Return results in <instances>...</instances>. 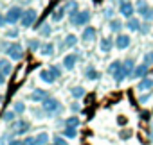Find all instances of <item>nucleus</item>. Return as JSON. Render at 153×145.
<instances>
[{
  "mask_svg": "<svg viewBox=\"0 0 153 145\" xmlns=\"http://www.w3.org/2000/svg\"><path fill=\"white\" fill-rule=\"evenodd\" d=\"M108 72L112 74V77H114L115 83H123V81L128 77V74H126V70H124V66H123L121 61H114V63L110 64Z\"/></svg>",
  "mask_w": 153,
  "mask_h": 145,
  "instance_id": "obj_1",
  "label": "nucleus"
},
{
  "mask_svg": "<svg viewBox=\"0 0 153 145\" xmlns=\"http://www.w3.org/2000/svg\"><path fill=\"white\" fill-rule=\"evenodd\" d=\"M22 16H24V9H22L20 6H13V7L6 13V20H7V23H11V25H15L16 22H22Z\"/></svg>",
  "mask_w": 153,
  "mask_h": 145,
  "instance_id": "obj_2",
  "label": "nucleus"
},
{
  "mask_svg": "<svg viewBox=\"0 0 153 145\" xmlns=\"http://www.w3.org/2000/svg\"><path fill=\"white\" fill-rule=\"evenodd\" d=\"M119 13L126 18H133L135 6H133L131 0H119Z\"/></svg>",
  "mask_w": 153,
  "mask_h": 145,
  "instance_id": "obj_3",
  "label": "nucleus"
},
{
  "mask_svg": "<svg viewBox=\"0 0 153 145\" xmlns=\"http://www.w3.org/2000/svg\"><path fill=\"white\" fill-rule=\"evenodd\" d=\"M88 20H90V11H87V9H85V11H79V13H76L74 16H70L72 25H78V27L88 23Z\"/></svg>",
  "mask_w": 153,
  "mask_h": 145,
  "instance_id": "obj_4",
  "label": "nucleus"
},
{
  "mask_svg": "<svg viewBox=\"0 0 153 145\" xmlns=\"http://www.w3.org/2000/svg\"><path fill=\"white\" fill-rule=\"evenodd\" d=\"M42 104H43V111H45V113H56L58 109H61L59 100H58V99H54V97H47Z\"/></svg>",
  "mask_w": 153,
  "mask_h": 145,
  "instance_id": "obj_5",
  "label": "nucleus"
},
{
  "mask_svg": "<svg viewBox=\"0 0 153 145\" xmlns=\"http://www.w3.org/2000/svg\"><path fill=\"white\" fill-rule=\"evenodd\" d=\"M6 52L9 54V57H11L13 61H20V59L24 57V48H22V45H18V43H13V45H9Z\"/></svg>",
  "mask_w": 153,
  "mask_h": 145,
  "instance_id": "obj_6",
  "label": "nucleus"
},
{
  "mask_svg": "<svg viewBox=\"0 0 153 145\" xmlns=\"http://www.w3.org/2000/svg\"><path fill=\"white\" fill-rule=\"evenodd\" d=\"M38 18V11L36 9H27L24 11V16H22V25L24 27H31Z\"/></svg>",
  "mask_w": 153,
  "mask_h": 145,
  "instance_id": "obj_7",
  "label": "nucleus"
},
{
  "mask_svg": "<svg viewBox=\"0 0 153 145\" xmlns=\"http://www.w3.org/2000/svg\"><path fill=\"white\" fill-rule=\"evenodd\" d=\"M130 43H131V38L128 34H117V38L114 41V45L117 47V50H126L130 47Z\"/></svg>",
  "mask_w": 153,
  "mask_h": 145,
  "instance_id": "obj_8",
  "label": "nucleus"
},
{
  "mask_svg": "<svg viewBox=\"0 0 153 145\" xmlns=\"http://www.w3.org/2000/svg\"><path fill=\"white\" fill-rule=\"evenodd\" d=\"M31 129V124L29 122H25V120H16L15 124H13V134H25L27 131Z\"/></svg>",
  "mask_w": 153,
  "mask_h": 145,
  "instance_id": "obj_9",
  "label": "nucleus"
},
{
  "mask_svg": "<svg viewBox=\"0 0 153 145\" xmlns=\"http://www.w3.org/2000/svg\"><path fill=\"white\" fill-rule=\"evenodd\" d=\"M76 63H78V56H76V54H68V56H65V59H63V66H65L67 70H74Z\"/></svg>",
  "mask_w": 153,
  "mask_h": 145,
  "instance_id": "obj_10",
  "label": "nucleus"
},
{
  "mask_svg": "<svg viewBox=\"0 0 153 145\" xmlns=\"http://www.w3.org/2000/svg\"><path fill=\"white\" fill-rule=\"evenodd\" d=\"M146 74H148V64H144V63H142V64L135 66V70H133V74H131V75H133L135 79H144V75H146Z\"/></svg>",
  "mask_w": 153,
  "mask_h": 145,
  "instance_id": "obj_11",
  "label": "nucleus"
},
{
  "mask_svg": "<svg viewBox=\"0 0 153 145\" xmlns=\"http://www.w3.org/2000/svg\"><path fill=\"white\" fill-rule=\"evenodd\" d=\"M29 97H31L33 102H43V100L47 99V92H45V90H34Z\"/></svg>",
  "mask_w": 153,
  "mask_h": 145,
  "instance_id": "obj_12",
  "label": "nucleus"
},
{
  "mask_svg": "<svg viewBox=\"0 0 153 145\" xmlns=\"http://www.w3.org/2000/svg\"><path fill=\"white\" fill-rule=\"evenodd\" d=\"M94 38H96V29H94V27H87V29L83 31V34H81V40L87 41V43L94 41Z\"/></svg>",
  "mask_w": 153,
  "mask_h": 145,
  "instance_id": "obj_13",
  "label": "nucleus"
},
{
  "mask_svg": "<svg viewBox=\"0 0 153 145\" xmlns=\"http://www.w3.org/2000/svg\"><path fill=\"white\" fill-rule=\"evenodd\" d=\"M40 79H42L43 83H47V84H52V83L56 81V77L52 75L51 70H42V72H40Z\"/></svg>",
  "mask_w": 153,
  "mask_h": 145,
  "instance_id": "obj_14",
  "label": "nucleus"
},
{
  "mask_svg": "<svg viewBox=\"0 0 153 145\" xmlns=\"http://www.w3.org/2000/svg\"><path fill=\"white\" fill-rule=\"evenodd\" d=\"M65 13H67V9H65V6H61V7H56L54 11H52V22H61L63 20V16H65Z\"/></svg>",
  "mask_w": 153,
  "mask_h": 145,
  "instance_id": "obj_15",
  "label": "nucleus"
},
{
  "mask_svg": "<svg viewBox=\"0 0 153 145\" xmlns=\"http://www.w3.org/2000/svg\"><path fill=\"white\" fill-rule=\"evenodd\" d=\"M153 88V79H149V77H144V79H140V83H139V86H137V90L139 92H148V90H151Z\"/></svg>",
  "mask_w": 153,
  "mask_h": 145,
  "instance_id": "obj_16",
  "label": "nucleus"
},
{
  "mask_svg": "<svg viewBox=\"0 0 153 145\" xmlns=\"http://www.w3.org/2000/svg\"><path fill=\"white\" fill-rule=\"evenodd\" d=\"M13 72V66L7 59H0V74H4V75H9Z\"/></svg>",
  "mask_w": 153,
  "mask_h": 145,
  "instance_id": "obj_17",
  "label": "nucleus"
},
{
  "mask_svg": "<svg viewBox=\"0 0 153 145\" xmlns=\"http://www.w3.org/2000/svg\"><path fill=\"white\" fill-rule=\"evenodd\" d=\"M112 47H115V45H114V41H112L110 38H103V40H101V43H99V48H101V52H105V54H106V52H110V50H112Z\"/></svg>",
  "mask_w": 153,
  "mask_h": 145,
  "instance_id": "obj_18",
  "label": "nucleus"
},
{
  "mask_svg": "<svg viewBox=\"0 0 153 145\" xmlns=\"http://www.w3.org/2000/svg\"><path fill=\"white\" fill-rule=\"evenodd\" d=\"M126 29L131 31V32H137V31H140V22H139L137 18H130V20L126 22Z\"/></svg>",
  "mask_w": 153,
  "mask_h": 145,
  "instance_id": "obj_19",
  "label": "nucleus"
},
{
  "mask_svg": "<svg viewBox=\"0 0 153 145\" xmlns=\"http://www.w3.org/2000/svg\"><path fill=\"white\" fill-rule=\"evenodd\" d=\"M47 141H49V134L45 131H42L34 136V145H47Z\"/></svg>",
  "mask_w": 153,
  "mask_h": 145,
  "instance_id": "obj_20",
  "label": "nucleus"
},
{
  "mask_svg": "<svg viewBox=\"0 0 153 145\" xmlns=\"http://www.w3.org/2000/svg\"><path fill=\"white\" fill-rule=\"evenodd\" d=\"M85 75H87L88 81H97V79H99V72H97L94 66H88L87 72H85Z\"/></svg>",
  "mask_w": 153,
  "mask_h": 145,
  "instance_id": "obj_21",
  "label": "nucleus"
},
{
  "mask_svg": "<svg viewBox=\"0 0 153 145\" xmlns=\"http://www.w3.org/2000/svg\"><path fill=\"white\" fill-rule=\"evenodd\" d=\"M65 9L70 13V16H74L76 13H79L78 11V2H76V0H68V2L65 4Z\"/></svg>",
  "mask_w": 153,
  "mask_h": 145,
  "instance_id": "obj_22",
  "label": "nucleus"
},
{
  "mask_svg": "<svg viewBox=\"0 0 153 145\" xmlns=\"http://www.w3.org/2000/svg\"><path fill=\"white\" fill-rule=\"evenodd\" d=\"M76 43H78V38H76L74 34H67V38H65V41H63V47L72 48V47H76Z\"/></svg>",
  "mask_w": 153,
  "mask_h": 145,
  "instance_id": "obj_23",
  "label": "nucleus"
},
{
  "mask_svg": "<svg viewBox=\"0 0 153 145\" xmlns=\"http://www.w3.org/2000/svg\"><path fill=\"white\" fill-rule=\"evenodd\" d=\"M70 93H72L74 99H81V97L85 95V88H83V86H74V88L70 90Z\"/></svg>",
  "mask_w": 153,
  "mask_h": 145,
  "instance_id": "obj_24",
  "label": "nucleus"
},
{
  "mask_svg": "<svg viewBox=\"0 0 153 145\" xmlns=\"http://www.w3.org/2000/svg\"><path fill=\"white\" fill-rule=\"evenodd\" d=\"M52 54H54V45H52V43H45V45L42 47V56L49 57V56H52Z\"/></svg>",
  "mask_w": 153,
  "mask_h": 145,
  "instance_id": "obj_25",
  "label": "nucleus"
},
{
  "mask_svg": "<svg viewBox=\"0 0 153 145\" xmlns=\"http://www.w3.org/2000/svg\"><path fill=\"white\" fill-rule=\"evenodd\" d=\"M123 66H124V70H126V74H128V75L133 74V70H135V63H133V59H126V61L123 63Z\"/></svg>",
  "mask_w": 153,
  "mask_h": 145,
  "instance_id": "obj_26",
  "label": "nucleus"
},
{
  "mask_svg": "<svg viewBox=\"0 0 153 145\" xmlns=\"http://www.w3.org/2000/svg\"><path fill=\"white\" fill-rule=\"evenodd\" d=\"M63 136L74 140L76 136H78V131H76V127H65V129H63Z\"/></svg>",
  "mask_w": 153,
  "mask_h": 145,
  "instance_id": "obj_27",
  "label": "nucleus"
},
{
  "mask_svg": "<svg viewBox=\"0 0 153 145\" xmlns=\"http://www.w3.org/2000/svg\"><path fill=\"white\" fill-rule=\"evenodd\" d=\"M65 125H67V127H78V125H79V118H78V116H70V118L65 120Z\"/></svg>",
  "mask_w": 153,
  "mask_h": 145,
  "instance_id": "obj_28",
  "label": "nucleus"
},
{
  "mask_svg": "<svg viewBox=\"0 0 153 145\" xmlns=\"http://www.w3.org/2000/svg\"><path fill=\"white\" fill-rule=\"evenodd\" d=\"M13 111L16 113V115H22L24 111H25V106H24V102H15V106H13Z\"/></svg>",
  "mask_w": 153,
  "mask_h": 145,
  "instance_id": "obj_29",
  "label": "nucleus"
},
{
  "mask_svg": "<svg viewBox=\"0 0 153 145\" xmlns=\"http://www.w3.org/2000/svg\"><path fill=\"white\" fill-rule=\"evenodd\" d=\"M51 32H52V29H51L49 23H45V25L40 27V34H42V36H51Z\"/></svg>",
  "mask_w": 153,
  "mask_h": 145,
  "instance_id": "obj_30",
  "label": "nucleus"
},
{
  "mask_svg": "<svg viewBox=\"0 0 153 145\" xmlns=\"http://www.w3.org/2000/svg\"><path fill=\"white\" fill-rule=\"evenodd\" d=\"M121 27H123V25H121V22H119V20H112V22H110V29H112L114 32H119V31H121Z\"/></svg>",
  "mask_w": 153,
  "mask_h": 145,
  "instance_id": "obj_31",
  "label": "nucleus"
},
{
  "mask_svg": "<svg viewBox=\"0 0 153 145\" xmlns=\"http://www.w3.org/2000/svg\"><path fill=\"white\" fill-rule=\"evenodd\" d=\"M144 64H153V50H149V52H146L144 54Z\"/></svg>",
  "mask_w": 153,
  "mask_h": 145,
  "instance_id": "obj_32",
  "label": "nucleus"
},
{
  "mask_svg": "<svg viewBox=\"0 0 153 145\" xmlns=\"http://www.w3.org/2000/svg\"><path fill=\"white\" fill-rule=\"evenodd\" d=\"M49 70H51V72H52V75H54V77H56V79H58V77H61V68H58V66H56V64H52V66H51V68H49Z\"/></svg>",
  "mask_w": 153,
  "mask_h": 145,
  "instance_id": "obj_33",
  "label": "nucleus"
},
{
  "mask_svg": "<svg viewBox=\"0 0 153 145\" xmlns=\"http://www.w3.org/2000/svg\"><path fill=\"white\" fill-rule=\"evenodd\" d=\"M15 115H16L15 111H7V113L4 115V120H6V122H13V118H15Z\"/></svg>",
  "mask_w": 153,
  "mask_h": 145,
  "instance_id": "obj_34",
  "label": "nucleus"
},
{
  "mask_svg": "<svg viewBox=\"0 0 153 145\" xmlns=\"http://www.w3.org/2000/svg\"><path fill=\"white\" fill-rule=\"evenodd\" d=\"M29 47H31V50H36V48L40 47V41H38V40H31V41H29Z\"/></svg>",
  "mask_w": 153,
  "mask_h": 145,
  "instance_id": "obj_35",
  "label": "nucleus"
},
{
  "mask_svg": "<svg viewBox=\"0 0 153 145\" xmlns=\"http://www.w3.org/2000/svg\"><path fill=\"white\" fill-rule=\"evenodd\" d=\"M149 97H151L149 93H146V95H140V97H139V102H140V104H146V102H149Z\"/></svg>",
  "mask_w": 153,
  "mask_h": 145,
  "instance_id": "obj_36",
  "label": "nucleus"
},
{
  "mask_svg": "<svg viewBox=\"0 0 153 145\" xmlns=\"http://www.w3.org/2000/svg\"><path fill=\"white\" fill-rule=\"evenodd\" d=\"M54 145H68V143H67L61 136H56V138H54Z\"/></svg>",
  "mask_w": 153,
  "mask_h": 145,
  "instance_id": "obj_37",
  "label": "nucleus"
},
{
  "mask_svg": "<svg viewBox=\"0 0 153 145\" xmlns=\"http://www.w3.org/2000/svg\"><path fill=\"white\" fill-rule=\"evenodd\" d=\"M6 36H7V38H18V31H16V29H13V31H9Z\"/></svg>",
  "mask_w": 153,
  "mask_h": 145,
  "instance_id": "obj_38",
  "label": "nucleus"
},
{
  "mask_svg": "<svg viewBox=\"0 0 153 145\" xmlns=\"http://www.w3.org/2000/svg\"><path fill=\"white\" fill-rule=\"evenodd\" d=\"M9 145H24V140H16V138H15V140L9 141Z\"/></svg>",
  "mask_w": 153,
  "mask_h": 145,
  "instance_id": "obj_39",
  "label": "nucleus"
},
{
  "mask_svg": "<svg viewBox=\"0 0 153 145\" xmlns=\"http://www.w3.org/2000/svg\"><path fill=\"white\" fill-rule=\"evenodd\" d=\"M7 23V20H6V15H0V27L2 25H6Z\"/></svg>",
  "mask_w": 153,
  "mask_h": 145,
  "instance_id": "obj_40",
  "label": "nucleus"
},
{
  "mask_svg": "<svg viewBox=\"0 0 153 145\" xmlns=\"http://www.w3.org/2000/svg\"><path fill=\"white\" fill-rule=\"evenodd\" d=\"M70 109H72V113H74V111H79V104H72Z\"/></svg>",
  "mask_w": 153,
  "mask_h": 145,
  "instance_id": "obj_41",
  "label": "nucleus"
},
{
  "mask_svg": "<svg viewBox=\"0 0 153 145\" xmlns=\"http://www.w3.org/2000/svg\"><path fill=\"white\" fill-rule=\"evenodd\" d=\"M6 83V75L4 74H0V84H4Z\"/></svg>",
  "mask_w": 153,
  "mask_h": 145,
  "instance_id": "obj_42",
  "label": "nucleus"
},
{
  "mask_svg": "<svg viewBox=\"0 0 153 145\" xmlns=\"http://www.w3.org/2000/svg\"><path fill=\"white\" fill-rule=\"evenodd\" d=\"M20 2H31V0H20Z\"/></svg>",
  "mask_w": 153,
  "mask_h": 145,
  "instance_id": "obj_43",
  "label": "nucleus"
}]
</instances>
